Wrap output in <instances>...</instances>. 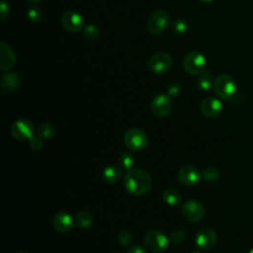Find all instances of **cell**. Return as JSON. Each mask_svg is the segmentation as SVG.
I'll use <instances>...</instances> for the list:
<instances>
[{
	"instance_id": "obj_33",
	"label": "cell",
	"mask_w": 253,
	"mask_h": 253,
	"mask_svg": "<svg viewBox=\"0 0 253 253\" xmlns=\"http://www.w3.org/2000/svg\"><path fill=\"white\" fill-rule=\"evenodd\" d=\"M126 253H147V251L139 245H134V246H131L129 249H127Z\"/></svg>"
},
{
	"instance_id": "obj_5",
	"label": "cell",
	"mask_w": 253,
	"mask_h": 253,
	"mask_svg": "<svg viewBox=\"0 0 253 253\" xmlns=\"http://www.w3.org/2000/svg\"><path fill=\"white\" fill-rule=\"evenodd\" d=\"M126 146L132 151H140L148 144V137L146 133L140 128H130L126 130L124 136Z\"/></svg>"
},
{
	"instance_id": "obj_20",
	"label": "cell",
	"mask_w": 253,
	"mask_h": 253,
	"mask_svg": "<svg viewBox=\"0 0 253 253\" xmlns=\"http://www.w3.org/2000/svg\"><path fill=\"white\" fill-rule=\"evenodd\" d=\"M93 222L92 214L87 211H80L75 216V223L81 228H88Z\"/></svg>"
},
{
	"instance_id": "obj_10",
	"label": "cell",
	"mask_w": 253,
	"mask_h": 253,
	"mask_svg": "<svg viewBox=\"0 0 253 253\" xmlns=\"http://www.w3.org/2000/svg\"><path fill=\"white\" fill-rule=\"evenodd\" d=\"M11 133L18 140H29L35 133L34 125L27 119H19L12 124Z\"/></svg>"
},
{
	"instance_id": "obj_3",
	"label": "cell",
	"mask_w": 253,
	"mask_h": 253,
	"mask_svg": "<svg viewBox=\"0 0 253 253\" xmlns=\"http://www.w3.org/2000/svg\"><path fill=\"white\" fill-rule=\"evenodd\" d=\"M182 64L187 73L191 75H199L206 71L207 59L203 53L199 51H191L184 56Z\"/></svg>"
},
{
	"instance_id": "obj_36",
	"label": "cell",
	"mask_w": 253,
	"mask_h": 253,
	"mask_svg": "<svg viewBox=\"0 0 253 253\" xmlns=\"http://www.w3.org/2000/svg\"><path fill=\"white\" fill-rule=\"evenodd\" d=\"M247 253H253V248H251Z\"/></svg>"
},
{
	"instance_id": "obj_26",
	"label": "cell",
	"mask_w": 253,
	"mask_h": 253,
	"mask_svg": "<svg viewBox=\"0 0 253 253\" xmlns=\"http://www.w3.org/2000/svg\"><path fill=\"white\" fill-rule=\"evenodd\" d=\"M83 35L88 40H96L99 37V29L93 24H88L83 29Z\"/></svg>"
},
{
	"instance_id": "obj_9",
	"label": "cell",
	"mask_w": 253,
	"mask_h": 253,
	"mask_svg": "<svg viewBox=\"0 0 253 253\" xmlns=\"http://www.w3.org/2000/svg\"><path fill=\"white\" fill-rule=\"evenodd\" d=\"M147 65L153 73L162 74L167 72L171 68L172 57L168 53L158 52L148 59Z\"/></svg>"
},
{
	"instance_id": "obj_19",
	"label": "cell",
	"mask_w": 253,
	"mask_h": 253,
	"mask_svg": "<svg viewBox=\"0 0 253 253\" xmlns=\"http://www.w3.org/2000/svg\"><path fill=\"white\" fill-rule=\"evenodd\" d=\"M163 201L169 206H178L181 203L180 193L173 188H168L163 192Z\"/></svg>"
},
{
	"instance_id": "obj_24",
	"label": "cell",
	"mask_w": 253,
	"mask_h": 253,
	"mask_svg": "<svg viewBox=\"0 0 253 253\" xmlns=\"http://www.w3.org/2000/svg\"><path fill=\"white\" fill-rule=\"evenodd\" d=\"M202 176L203 178L208 181V182H213L215 180L218 179L219 177V171L217 168L215 167H212V166H210V167H207L204 169L203 173H202Z\"/></svg>"
},
{
	"instance_id": "obj_14",
	"label": "cell",
	"mask_w": 253,
	"mask_h": 253,
	"mask_svg": "<svg viewBox=\"0 0 253 253\" xmlns=\"http://www.w3.org/2000/svg\"><path fill=\"white\" fill-rule=\"evenodd\" d=\"M16 63V53L14 49L6 42L0 43V70L6 71L11 69Z\"/></svg>"
},
{
	"instance_id": "obj_34",
	"label": "cell",
	"mask_w": 253,
	"mask_h": 253,
	"mask_svg": "<svg viewBox=\"0 0 253 253\" xmlns=\"http://www.w3.org/2000/svg\"><path fill=\"white\" fill-rule=\"evenodd\" d=\"M29 2H32V3H39L40 1H42V0H28Z\"/></svg>"
},
{
	"instance_id": "obj_31",
	"label": "cell",
	"mask_w": 253,
	"mask_h": 253,
	"mask_svg": "<svg viewBox=\"0 0 253 253\" xmlns=\"http://www.w3.org/2000/svg\"><path fill=\"white\" fill-rule=\"evenodd\" d=\"M0 19L3 21L9 17L10 14V5L6 0H1V5H0Z\"/></svg>"
},
{
	"instance_id": "obj_4",
	"label": "cell",
	"mask_w": 253,
	"mask_h": 253,
	"mask_svg": "<svg viewBox=\"0 0 253 253\" xmlns=\"http://www.w3.org/2000/svg\"><path fill=\"white\" fill-rule=\"evenodd\" d=\"M145 247L153 253L164 252L169 244L168 237L158 230H149L144 235Z\"/></svg>"
},
{
	"instance_id": "obj_17",
	"label": "cell",
	"mask_w": 253,
	"mask_h": 253,
	"mask_svg": "<svg viewBox=\"0 0 253 253\" xmlns=\"http://www.w3.org/2000/svg\"><path fill=\"white\" fill-rule=\"evenodd\" d=\"M21 84L20 77L15 72H8L1 77V88L6 93H12L16 91Z\"/></svg>"
},
{
	"instance_id": "obj_6",
	"label": "cell",
	"mask_w": 253,
	"mask_h": 253,
	"mask_svg": "<svg viewBox=\"0 0 253 253\" xmlns=\"http://www.w3.org/2000/svg\"><path fill=\"white\" fill-rule=\"evenodd\" d=\"M173 108V103L169 95L166 94H157L153 97L150 109L151 112L159 118H164L168 116Z\"/></svg>"
},
{
	"instance_id": "obj_22",
	"label": "cell",
	"mask_w": 253,
	"mask_h": 253,
	"mask_svg": "<svg viewBox=\"0 0 253 253\" xmlns=\"http://www.w3.org/2000/svg\"><path fill=\"white\" fill-rule=\"evenodd\" d=\"M197 84L199 86V88L203 91H208L211 87H212L213 84V80H212V76L211 72H204L202 73V75L199 77Z\"/></svg>"
},
{
	"instance_id": "obj_12",
	"label": "cell",
	"mask_w": 253,
	"mask_h": 253,
	"mask_svg": "<svg viewBox=\"0 0 253 253\" xmlns=\"http://www.w3.org/2000/svg\"><path fill=\"white\" fill-rule=\"evenodd\" d=\"M62 26L69 32L77 33L84 29V19L78 12L67 11L61 17Z\"/></svg>"
},
{
	"instance_id": "obj_11",
	"label": "cell",
	"mask_w": 253,
	"mask_h": 253,
	"mask_svg": "<svg viewBox=\"0 0 253 253\" xmlns=\"http://www.w3.org/2000/svg\"><path fill=\"white\" fill-rule=\"evenodd\" d=\"M202 178V173L193 165H185L181 167L178 172L179 181L187 187L197 186L201 182Z\"/></svg>"
},
{
	"instance_id": "obj_37",
	"label": "cell",
	"mask_w": 253,
	"mask_h": 253,
	"mask_svg": "<svg viewBox=\"0 0 253 253\" xmlns=\"http://www.w3.org/2000/svg\"><path fill=\"white\" fill-rule=\"evenodd\" d=\"M191 253H200L199 251H193V252H191Z\"/></svg>"
},
{
	"instance_id": "obj_2",
	"label": "cell",
	"mask_w": 253,
	"mask_h": 253,
	"mask_svg": "<svg viewBox=\"0 0 253 253\" xmlns=\"http://www.w3.org/2000/svg\"><path fill=\"white\" fill-rule=\"evenodd\" d=\"M214 93L221 99H231L236 91V83L234 79L228 74H220L214 80L212 84Z\"/></svg>"
},
{
	"instance_id": "obj_27",
	"label": "cell",
	"mask_w": 253,
	"mask_h": 253,
	"mask_svg": "<svg viewBox=\"0 0 253 253\" xmlns=\"http://www.w3.org/2000/svg\"><path fill=\"white\" fill-rule=\"evenodd\" d=\"M132 234L129 230H126V229H122L119 233H118V236H117V239L118 241L124 245V246H127L131 243L132 241Z\"/></svg>"
},
{
	"instance_id": "obj_30",
	"label": "cell",
	"mask_w": 253,
	"mask_h": 253,
	"mask_svg": "<svg viewBox=\"0 0 253 253\" xmlns=\"http://www.w3.org/2000/svg\"><path fill=\"white\" fill-rule=\"evenodd\" d=\"M29 142H30V146L33 150L35 151H38V150H41L43 146V139L42 137H40L39 135H33L30 139H29Z\"/></svg>"
},
{
	"instance_id": "obj_38",
	"label": "cell",
	"mask_w": 253,
	"mask_h": 253,
	"mask_svg": "<svg viewBox=\"0 0 253 253\" xmlns=\"http://www.w3.org/2000/svg\"><path fill=\"white\" fill-rule=\"evenodd\" d=\"M17 253H26V252H24V251H18Z\"/></svg>"
},
{
	"instance_id": "obj_21",
	"label": "cell",
	"mask_w": 253,
	"mask_h": 253,
	"mask_svg": "<svg viewBox=\"0 0 253 253\" xmlns=\"http://www.w3.org/2000/svg\"><path fill=\"white\" fill-rule=\"evenodd\" d=\"M55 133V126L50 123H44L42 124L36 132L37 135L42 137V139H49L51 138Z\"/></svg>"
},
{
	"instance_id": "obj_15",
	"label": "cell",
	"mask_w": 253,
	"mask_h": 253,
	"mask_svg": "<svg viewBox=\"0 0 253 253\" xmlns=\"http://www.w3.org/2000/svg\"><path fill=\"white\" fill-rule=\"evenodd\" d=\"M75 220H73L72 216L66 211H59L54 214L52 218V225L55 230L60 233L69 232L74 226Z\"/></svg>"
},
{
	"instance_id": "obj_29",
	"label": "cell",
	"mask_w": 253,
	"mask_h": 253,
	"mask_svg": "<svg viewBox=\"0 0 253 253\" xmlns=\"http://www.w3.org/2000/svg\"><path fill=\"white\" fill-rule=\"evenodd\" d=\"M186 240V234L183 230H174L170 234V241L175 244H181Z\"/></svg>"
},
{
	"instance_id": "obj_23",
	"label": "cell",
	"mask_w": 253,
	"mask_h": 253,
	"mask_svg": "<svg viewBox=\"0 0 253 253\" xmlns=\"http://www.w3.org/2000/svg\"><path fill=\"white\" fill-rule=\"evenodd\" d=\"M27 16L33 23H40L43 19V13L42 9H40L37 6H30L27 9Z\"/></svg>"
},
{
	"instance_id": "obj_18",
	"label": "cell",
	"mask_w": 253,
	"mask_h": 253,
	"mask_svg": "<svg viewBox=\"0 0 253 253\" xmlns=\"http://www.w3.org/2000/svg\"><path fill=\"white\" fill-rule=\"evenodd\" d=\"M102 177L109 184L117 183L122 177V170L117 165H108L103 169Z\"/></svg>"
},
{
	"instance_id": "obj_32",
	"label": "cell",
	"mask_w": 253,
	"mask_h": 253,
	"mask_svg": "<svg viewBox=\"0 0 253 253\" xmlns=\"http://www.w3.org/2000/svg\"><path fill=\"white\" fill-rule=\"evenodd\" d=\"M181 91V87L177 83H173L168 88V95L169 96H177Z\"/></svg>"
},
{
	"instance_id": "obj_1",
	"label": "cell",
	"mask_w": 253,
	"mask_h": 253,
	"mask_svg": "<svg viewBox=\"0 0 253 253\" xmlns=\"http://www.w3.org/2000/svg\"><path fill=\"white\" fill-rule=\"evenodd\" d=\"M124 186L129 194L140 196L150 190L152 179L150 174L143 169H129L124 178Z\"/></svg>"
},
{
	"instance_id": "obj_35",
	"label": "cell",
	"mask_w": 253,
	"mask_h": 253,
	"mask_svg": "<svg viewBox=\"0 0 253 253\" xmlns=\"http://www.w3.org/2000/svg\"><path fill=\"white\" fill-rule=\"evenodd\" d=\"M200 1H202V2H211L212 0H200Z\"/></svg>"
},
{
	"instance_id": "obj_7",
	"label": "cell",
	"mask_w": 253,
	"mask_h": 253,
	"mask_svg": "<svg viewBox=\"0 0 253 253\" xmlns=\"http://www.w3.org/2000/svg\"><path fill=\"white\" fill-rule=\"evenodd\" d=\"M181 211L183 216L192 222H198L202 220L205 215L204 206L196 200H188L184 202Z\"/></svg>"
},
{
	"instance_id": "obj_8",
	"label": "cell",
	"mask_w": 253,
	"mask_h": 253,
	"mask_svg": "<svg viewBox=\"0 0 253 253\" xmlns=\"http://www.w3.org/2000/svg\"><path fill=\"white\" fill-rule=\"evenodd\" d=\"M170 24V17L165 11L159 10L154 12L147 21V30L151 34L163 33Z\"/></svg>"
},
{
	"instance_id": "obj_28",
	"label": "cell",
	"mask_w": 253,
	"mask_h": 253,
	"mask_svg": "<svg viewBox=\"0 0 253 253\" xmlns=\"http://www.w3.org/2000/svg\"><path fill=\"white\" fill-rule=\"evenodd\" d=\"M173 30L179 35H184L189 31V24L183 19H177L173 23Z\"/></svg>"
},
{
	"instance_id": "obj_13",
	"label": "cell",
	"mask_w": 253,
	"mask_h": 253,
	"mask_svg": "<svg viewBox=\"0 0 253 253\" xmlns=\"http://www.w3.org/2000/svg\"><path fill=\"white\" fill-rule=\"evenodd\" d=\"M216 242V233L211 228H202L195 237V243L201 250H209L214 246Z\"/></svg>"
},
{
	"instance_id": "obj_25",
	"label": "cell",
	"mask_w": 253,
	"mask_h": 253,
	"mask_svg": "<svg viewBox=\"0 0 253 253\" xmlns=\"http://www.w3.org/2000/svg\"><path fill=\"white\" fill-rule=\"evenodd\" d=\"M119 161L124 168L129 170L134 164V157L129 152H123L119 157Z\"/></svg>"
},
{
	"instance_id": "obj_16",
	"label": "cell",
	"mask_w": 253,
	"mask_h": 253,
	"mask_svg": "<svg viewBox=\"0 0 253 253\" xmlns=\"http://www.w3.org/2000/svg\"><path fill=\"white\" fill-rule=\"evenodd\" d=\"M222 111V103L214 97L206 98L201 104V112L204 116L213 118L218 116Z\"/></svg>"
}]
</instances>
